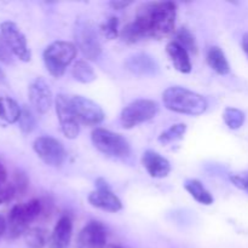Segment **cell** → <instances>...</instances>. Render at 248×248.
I'll return each instance as SVG.
<instances>
[{
  "label": "cell",
  "instance_id": "21",
  "mask_svg": "<svg viewBox=\"0 0 248 248\" xmlns=\"http://www.w3.org/2000/svg\"><path fill=\"white\" fill-rule=\"evenodd\" d=\"M184 188L199 203L211 205L213 202V196L211 195L210 191L198 179H189V181H186L184 183Z\"/></svg>",
  "mask_w": 248,
  "mask_h": 248
},
{
  "label": "cell",
  "instance_id": "13",
  "mask_svg": "<svg viewBox=\"0 0 248 248\" xmlns=\"http://www.w3.org/2000/svg\"><path fill=\"white\" fill-rule=\"evenodd\" d=\"M108 230L101 222L92 220L85 225L78 236L75 248H106Z\"/></svg>",
  "mask_w": 248,
  "mask_h": 248
},
{
  "label": "cell",
  "instance_id": "25",
  "mask_svg": "<svg viewBox=\"0 0 248 248\" xmlns=\"http://www.w3.org/2000/svg\"><path fill=\"white\" fill-rule=\"evenodd\" d=\"M223 119L230 130H237L244 125L246 116H245L244 111H241L240 109L227 108L223 114Z\"/></svg>",
  "mask_w": 248,
  "mask_h": 248
},
{
  "label": "cell",
  "instance_id": "36",
  "mask_svg": "<svg viewBox=\"0 0 248 248\" xmlns=\"http://www.w3.org/2000/svg\"><path fill=\"white\" fill-rule=\"evenodd\" d=\"M242 48L248 57V33L244 34V36H242Z\"/></svg>",
  "mask_w": 248,
  "mask_h": 248
},
{
  "label": "cell",
  "instance_id": "23",
  "mask_svg": "<svg viewBox=\"0 0 248 248\" xmlns=\"http://www.w3.org/2000/svg\"><path fill=\"white\" fill-rule=\"evenodd\" d=\"M24 241L29 248H44L48 242L47 232L43 228H29L24 234Z\"/></svg>",
  "mask_w": 248,
  "mask_h": 248
},
{
  "label": "cell",
  "instance_id": "8",
  "mask_svg": "<svg viewBox=\"0 0 248 248\" xmlns=\"http://www.w3.org/2000/svg\"><path fill=\"white\" fill-rule=\"evenodd\" d=\"M33 149L48 166H61L67 157V153L62 143L50 136H41L36 138L33 143Z\"/></svg>",
  "mask_w": 248,
  "mask_h": 248
},
{
  "label": "cell",
  "instance_id": "17",
  "mask_svg": "<svg viewBox=\"0 0 248 248\" xmlns=\"http://www.w3.org/2000/svg\"><path fill=\"white\" fill-rule=\"evenodd\" d=\"M73 223L68 216H63L53 228L50 239V248H68L72 240Z\"/></svg>",
  "mask_w": 248,
  "mask_h": 248
},
{
  "label": "cell",
  "instance_id": "20",
  "mask_svg": "<svg viewBox=\"0 0 248 248\" xmlns=\"http://www.w3.org/2000/svg\"><path fill=\"white\" fill-rule=\"evenodd\" d=\"M207 63L216 73L220 75H227L230 72V65L222 48L212 46L207 52Z\"/></svg>",
  "mask_w": 248,
  "mask_h": 248
},
{
  "label": "cell",
  "instance_id": "37",
  "mask_svg": "<svg viewBox=\"0 0 248 248\" xmlns=\"http://www.w3.org/2000/svg\"><path fill=\"white\" fill-rule=\"evenodd\" d=\"M4 80H5V74H4V72H2L1 68H0V82H2Z\"/></svg>",
  "mask_w": 248,
  "mask_h": 248
},
{
  "label": "cell",
  "instance_id": "27",
  "mask_svg": "<svg viewBox=\"0 0 248 248\" xmlns=\"http://www.w3.org/2000/svg\"><path fill=\"white\" fill-rule=\"evenodd\" d=\"M176 43H178L179 45L183 46L188 52L196 53L198 51V45H196L195 38H194L193 34L190 33V31L186 28H181L176 34Z\"/></svg>",
  "mask_w": 248,
  "mask_h": 248
},
{
  "label": "cell",
  "instance_id": "29",
  "mask_svg": "<svg viewBox=\"0 0 248 248\" xmlns=\"http://www.w3.org/2000/svg\"><path fill=\"white\" fill-rule=\"evenodd\" d=\"M28 186H29V181L27 174L24 173L23 171H19V170L15 172L12 186L15 188L16 194H18V195H23V194L27 191V189H28Z\"/></svg>",
  "mask_w": 248,
  "mask_h": 248
},
{
  "label": "cell",
  "instance_id": "26",
  "mask_svg": "<svg viewBox=\"0 0 248 248\" xmlns=\"http://www.w3.org/2000/svg\"><path fill=\"white\" fill-rule=\"evenodd\" d=\"M18 124L19 128L24 133H31L36 127V118L31 108H29L28 106L21 107V115H19Z\"/></svg>",
  "mask_w": 248,
  "mask_h": 248
},
{
  "label": "cell",
  "instance_id": "4",
  "mask_svg": "<svg viewBox=\"0 0 248 248\" xmlns=\"http://www.w3.org/2000/svg\"><path fill=\"white\" fill-rule=\"evenodd\" d=\"M77 56V46L69 41H53L45 48L43 60L47 72L53 78H61Z\"/></svg>",
  "mask_w": 248,
  "mask_h": 248
},
{
  "label": "cell",
  "instance_id": "15",
  "mask_svg": "<svg viewBox=\"0 0 248 248\" xmlns=\"http://www.w3.org/2000/svg\"><path fill=\"white\" fill-rule=\"evenodd\" d=\"M126 69L138 77H153L159 72V65L152 56L147 53H136L126 60Z\"/></svg>",
  "mask_w": 248,
  "mask_h": 248
},
{
  "label": "cell",
  "instance_id": "22",
  "mask_svg": "<svg viewBox=\"0 0 248 248\" xmlns=\"http://www.w3.org/2000/svg\"><path fill=\"white\" fill-rule=\"evenodd\" d=\"M72 74L73 78L81 84H90L96 80V73L86 61H78L73 67Z\"/></svg>",
  "mask_w": 248,
  "mask_h": 248
},
{
  "label": "cell",
  "instance_id": "19",
  "mask_svg": "<svg viewBox=\"0 0 248 248\" xmlns=\"http://www.w3.org/2000/svg\"><path fill=\"white\" fill-rule=\"evenodd\" d=\"M21 115V107L10 97H0V126L17 123Z\"/></svg>",
  "mask_w": 248,
  "mask_h": 248
},
{
  "label": "cell",
  "instance_id": "2",
  "mask_svg": "<svg viewBox=\"0 0 248 248\" xmlns=\"http://www.w3.org/2000/svg\"><path fill=\"white\" fill-rule=\"evenodd\" d=\"M162 101L169 110L191 116L203 114L208 106L205 97L181 86H172L165 90Z\"/></svg>",
  "mask_w": 248,
  "mask_h": 248
},
{
  "label": "cell",
  "instance_id": "30",
  "mask_svg": "<svg viewBox=\"0 0 248 248\" xmlns=\"http://www.w3.org/2000/svg\"><path fill=\"white\" fill-rule=\"evenodd\" d=\"M15 195H16V191L12 184H0V203L9 202L15 198Z\"/></svg>",
  "mask_w": 248,
  "mask_h": 248
},
{
  "label": "cell",
  "instance_id": "6",
  "mask_svg": "<svg viewBox=\"0 0 248 248\" xmlns=\"http://www.w3.org/2000/svg\"><path fill=\"white\" fill-rule=\"evenodd\" d=\"M74 38L77 48L90 61L98 60L102 53V45L97 31L87 19H78L74 26Z\"/></svg>",
  "mask_w": 248,
  "mask_h": 248
},
{
  "label": "cell",
  "instance_id": "31",
  "mask_svg": "<svg viewBox=\"0 0 248 248\" xmlns=\"http://www.w3.org/2000/svg\"><path fill=\"white\" fill-rule=\"evenodd\" d=\"M0 62L5 63V64L12 63V53L10 51V48L7 47L1 34H0Z\"/></svg>",
  "mask_w": 248,
  "mask_h": 248
},
{
  "label": "cell",
  "instance_id": "38",
  "mask_svg": "<svg viewBox=\"0 0 248 248\" xmlns=\"http://www.w3.org/2000/svg\"><path fill=\"white\" fill-rule=\"evenodd\" d=\"M106 248H125L123 246H118V245H108Z\"/></svg>",
  "mask_w": 248,
  "mask_h": 248
},
{
  "label": "cell",
  "instance_id": "14",
  "mask_svg": "<svg viewBox=\"0 0 248 248\" xmlns=\"http://www.w3.org/2000/svg\"><path fill=\"white\" fill-rule=\"evenodd\" d=\"M31 107L38 114H46L52 107V92L43 78H36L28 90Z\"/></svg>",
  "mask_w": 248,
  "mask_h": 248
},
{
  "label": "cell",
  "instance_id": "7",
  "mask_svg": "<svg viewBox=\"0 0 248 248\" xmlns=\"http://www.w3.org/2000/svg\"><path fill=\"white\" fill-rule=\"evenodd\" d=\"M157 113H159V104L156 102L152 99H136L121 111V125L130 130L154 119Z\"/></svg>",
  "mask_w": 248,
  "mask_h": 248
},
{
  "label": "cell",
  "instance_id": "33",
  "mask_svg": "<svg viewBox=\"0 0 248 248\" xmlns=\"http://www.w3.org/2000/svg\"><path fill=\"white\" fill-rule=\"evenodd\" d=\"M131 4H132V1H131V0H113V1L109 2V5H110L111 9H114V10L126 9V7L130 6Z\"/></svg>",
  "mask_w": 248,
  "mask_h": 248
},
{
  "label": "cell",
  "instance_id": "32",
  "mask_svg": "<svg viewBox=\"0 0 248 248\" xmlns=\"http://www.w3.org/2000/svg\"><path fill=\"white\" fill-rule=\"evenodd\" d=\"M230 181L234 183L235 186L248 193V172L244 174H232L230 176Z\"/></svg>",
  "mask_w": 248,
  "mask_h": 248
},
{
  "label": "cell",
  "instance_id": "11",
  "mask_svg": "<svg viewBox=\"0 0 248 248\" xmlns=\"http://www.w3.org/2000/svg\"><path fill=\"white\" fill-rule=\"evenodd\" d=\"M73 110L79 123L84 125L94 126L104 120V111L96 102L82 96H74L70 98Z\"/></svg>",
  "mask_w": 248,
  "mask_h": 248
},
{
  "label": "cell",
  "instance_id": "10",
  "mask_svg": "<svg viewBox=\"0 0 248 248\" xmlns=\"http://www.w3.org/2000/svg\"><path fill=\"white\" fill-rule=\"evenodd\" d=\"M56 113H57L58 121H60L61 130L63 135L68 140H75L79 136L80 126L77 115L73 110L70 99L67 98L64 94H58L56 97Z\"/></svg>",
  "mask_w": 248,
  "mask_h": 248
},
{
  "label": "cell",
  "instance_id": "9",
  "mask_svg": "<svg viewBox=\"0 0 248 248\" xmlns=\"http://www.w3.org/2000/svg\"><path fill=\"white\" fill-rule=\"evenodd\" d=\"M0 34L4 38L7 47L10 48L12 55L16 56L23 62H29L31 58V50L27 44L26 35L21 31L16 23L14 22H2L0 24Z\"/></svg>",
  "mask_w": 248,
  "mask_h": 248
},
{
  "label": "cell",
  "instance_id": "16",
  "mask_svg": "<svg viewBox=\"0 0 248 248\" xmlns=\"http://www.w3.org/2000/svg\"><path fill=\"white\" fill-rule=\"evenodd\" d=\"M142 164L153 178H165L171 172V164L169 160L154 150L144 152L142 156Z\"/></svg>",
  "mask_w": 248,
  "mask_h": 248
},
{
  "label": "cell",
  "instance_id": "3",
  "mask_svg": "<svg viewBox=\"0 0 248 248\" xmlns=\"http://www.w3.org/2000/svg\"><path fill=\"white\" fill-rule=\"evenodd\" d=\"M43 215V201L39 199L14 206L7 218V239L15 240L26 234L29 225Z\"/></svg>",
  "mask_w": 248,
  "mask_h": 248
},
{
  "label": "cell",
  "instance_id": "24",
  "mask_svg": "<svg viewBox=\"0 0 248 248\" xmlns=\"http://www.w3.org/2000/svg\"><path fill=\"white\" fill-rule=\"evenodd\" d=\"M186 124H176V125L167 128L166 131H164L159 136V142L162 143V144H170V143H173L176 140H182L184 137V135H186Z\"/></svg>",
  "mask_w": 248,
  "mask_h": 248
},
{
  "label": "cell",
  "instance_id": "35",
  "mask_svg": "<svg viewBox=\"0 0 248 248\" xmlns=\"http://www.w3.org/2000/svg\"><path fill=\"white\" fill-rule=\"evenodd\" d=\"M6 178H7V172L6 169L4 167V165L0 162V184H5L6 183Z\"/></svg>",
  "mask_w": 248,
  "mask_h": 248
},
{
  "label": "cell",
  "instance_id": "28",
  "mask_svg": "<svg viewBox=\"0 0 248 248\" xmlns=\"http://www.w3.org/2000/svg\"><path fill=\"white\" fill-rule=\"evenodd\" d=\"M102 33L108 40H113L119 35V19L116 17H109L106 23L101 27Z\"/></svg>",
  "mask_w": 248,
  "mask_h": 248
},
{
  "label": "cell",
  "instance_id": "12",
  "mask_svg": "<svg viewBox=\"0 0 248 248\" xmlns=\"http://www.w3.org/2000/svg\"><path fill=\"white\" fill-rule=\"evenodd\" d=\"M89 202L93 207L113 213L119 212L123 208L120 199L111 191L108 183L102 178L96 181V190H93L89 195Z\"/></svg>",
  "mask_w": 248,
  "mask_h": 248
},
{
  "label": "cell",
  "instance_id": "34",
  "mask_svg": "<svg viewBox=\"0 0 248 248\" xmlns=\"http://www.w3.org/2000/svg\"><path fill=\"white\" fill-rule=\"evenodd\" d=\"M7 230V220L2 216H0V239L6 234Z\"/></svg>",
  "mask_w": 248,
  "mask_h": 248
},
{
  "label": "cell",
  "instance_id": "18",
  "mask_svg": "<svg viewBox=\"0 0 248 248\" xmlns=\"http://www.w3.org/2000/svg\"><path fill=\"white\" fill-rule=\"evenodd\" d=\"M167 55L171 58L174 68L183 74H188L191 72V62L189 57V52L179 45L176 41H171L166 46Z\"/></svg>",
  "mask_w": 248,
  "mask_h": 248
},
{
  "label": "cell",
  "instance_id": "5",
  "mask_svg": "<svg viewBox=\"0 0 248 248\" xmlns=\"http://www.w3.org/2000/svg\"><path fill=\"white\" fill-rule=\"evenodd\" d=\"M94 147L108 156L123 159L130 154V143L125 137L106 128H94L91 135Z\"/></svg>",
  "mask_w": 248,
  "mask_h": 248
},
{
  "label": "cell",
  "instance_id": "1",
  "mask_svg": "<svg viewBox=\"0 0 248 248\" xmlns=\"http://www.w3.org/2000/svg\"><path fill=\"white\" fill-rule=\"evenodd\" d=\"M177 6L172 1L145 2L138 9L133 27L140 39L164 38L174 29Z\"/></svg>",
  "mask_w": 248,
  "mask_h": 248
}]
</instances>
